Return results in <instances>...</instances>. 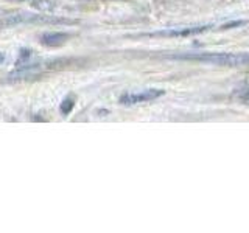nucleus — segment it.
Listing matches in <instances>:
<instances>
[{
    "instance_id": "obj_7",
    "label": "nucleus",
    "mask_w": 249,
    "mask_h": 233,
    "mask_svg": "<svg viewBox=\"0 0 249 233\" xmlns=\"http://www.w3.org/2000/svg\"><path fill=\"white\" fill-rule=\"evenodd\" d=\"M73 106H75V98L73 97H67L62 100V103L59 104V111L62 115H69L70 112L73 111Z\"/></svg>"
},
{
    "instance_id": "obj_6",
    "label": "nucleus",
    "mask_w": 249,
    "mask_h": 233,
    "mask_svg": "<svg viewBox=\"0 0 249 233\" xmlns=\"http://www.w3.org/2000/svg\"><path fill=\"white\" fill-rule=\"evenodd\" d=\"M31 5H33L36 10L42 11V13H52L54 8H56V3L50 2V0H35Z\"/></svg>"
},
{
    "instance_id": "obj_5",
    "label": "nucleus",
    "mask_w": 249,
    "mask_h": 233,
    "mask_svg": "<svg viewBox=\"0 0 249 233\" xmlns=\"http://www.w3.org/2000/svg\"><path fill=\"white\" fill-rule=\"evenodd\" d=\"M70 37H72V34L62 33V31H49V33H44L41 36V42L47 47H58L66 44Z\"/></svg>"
},
{
    "instance_id": "obj_1",
    "label": "nucleus",
    "mask_w": 249,
    "mask_h": 233,
    "mask_svg": "<svg viewBox=\"0 0 249 233\" xmlns=\"http://www.w3.org/2000/svg\"><path fill=\"white\" fill-rule=\"evenodd\" d=\"M33 23L35 25H75V23H78V20L49 16V13H44V14L18 13V14L0 17V30L13 28L18 25H33Z\"/></svg>"
},
{
    "instance_id": "obj_9",
    "label": "nucleus",
    "mask_w": 249,
    "mask_h": 233,
    "mask_svg": "<svg viewBox=\"0 0 249 233\" xmlns=\"http://www.w3.org/2000/svg\"><path fill=\"white\" fill-rule=\"evenodd\" d=\"M248 101H249V93H248Z\"/></svg>"
},
{
    "instance_id": "obj_3",
    "label": "nucleus",
    "mask_w": 249,
    "mask_h": 233,
    "mask_svg": "<svg viewBox=\"0 0 249 233\" xmlns=\"http://www.w3.org/2000/svg\"><path fill=\"white\" fill-rule=\"evenodd\" d=\"M163 90L160 89H146L142 92H132V93H124L120 97V103L124 106H132V104H139V103H148V101H153L156 98H159L163 95Z\"/></svg>"
},
{
    "instance_id": "obj_8",
    "label": "nucleus",
    "mask_w": 249,
    "mask_h": 233,
    "mask_svg": "<svg viewBox=\"0 0 249 233\" xmlns=\"http://www.w3.org/2000/svg\"><path fill=\"white\" fill-rule=\"evenodd\" d=\"M3 61H5V53H2V51H0V64H2Z\"/></svg>"
},
{
    "instance_id": "obj_2",
    "label": "nucleus",
    "mask_w": 249,
    "mask_h": 233,
    "mask_svg": "<svg viewBox=\"0 0 249 233\" xmlns=\"http://www.w3.org/2000/svg\"><path fill=\"white\" fill-rule=\"evenodd\" d=\"M178 59L199 61L221 67H246L249 66V53H192L178 54Z\"/></svg>"
},
{
    "instance_id": "obj_4",
    "label": "nucleus",
    "mask_w": 249,
    "mask_h": 233,
    "mask_svg": "<svg viewBox=\"0 0 249 233\" xmlns=\"http://www.w3.org/2000/svg\"><path fill=\"white\" fill-rule=\"evenodd\" d=\"M209 28H212L210 25H201V27H187V28H173V30H163L158 31V33H151L148 36L151 37H184V36H192L198 33H204Z\"/></svg>"
}]
</instances>
